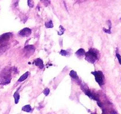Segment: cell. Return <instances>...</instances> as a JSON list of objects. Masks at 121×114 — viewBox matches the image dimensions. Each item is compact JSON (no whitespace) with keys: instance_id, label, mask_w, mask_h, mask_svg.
<instances>
[{"instance_id":"cell-9","label":"cell","mask_w":121,"mask_h":114,"mask_svg":"<svg viewBox=\"0 0 121 114\" xmlns=\"http://www.w3.org/2000/svg\"><path fill=\"white\" fill-rule=\"evenodd\" d=\"M69 75H70V77L72 78V79L76 80V82H77L79 84H81L80 81V79H79L78 76L77 75V72L75 71L74 70L71 71L70 73H69Z\"/></svg>"},{"instance_id":"cell-14","label":"cell","mask_w":121,"mask_h":114,"mask_svg":"<svg viewBox=\"0 0 121 114\" xmlns=\"http://www.w3.org/2000/svg\"><path fill=\"white\" fill-rule=\"evenodd\" d=\"M45 27L48 29H51V28H53V22L51 20H50L48 21V22H45Z\"/></svg>"},{"instance_id":"cell-11","label":"cell","mask_w":121,"mask_h":114,"mask_svg":"<svg viewBox=\"0 0 121 114\" xmlns=\"http://www.w3.org/2000/svg\"><path fill=\"white\" fill-rule=\"evenodd\" d=\"M29 71L26 72L24 74H23V75L20 77V79H18V82H22V81H24L26 79H27V77H29Z\"/></svg>"},{"instance_id":"cell-10","label":"cell","mask_w":121,"mask_h":114,"mask_svg":"<svg viewBox=\"0 0 121 114\" xmlns=\"http://www.w3.org/2000/svg\"><path fill=\"white\" fill-rule=\"evenodd\" d=\"M85 53H86L85 50L82 48H80L75 52V55H76L78 58H82L84 56H85Z\"/></svg>"},{"instance_id":"cell-7","label":"cell","mask_w":121,"mask_h":114,"mask_svg":"<svg viewBox=\"0 0 121 114\" xmlns=\"http://www.w3.org/2000/svg\"><path fill=\"white\" fill-rule=\"evenodd\" d=\"M24 52H25L26 55L27 57L29 56L32 55L33 53H34L35 51V48L33 45H27V46H25L24 48Z\"/></svg>"},{"instance_id":"cell-1","label":"cell","mask_w":121,"mask_h":114,"mask_svg":"<svg viewBox=\"0 0 121 114\" xmlns=\"http://www.w3.org/2000/svg\"><path fill=\"white\" fill-rule=\"evenodd\" d=\"M17 71L15 67H7L4 68L0 73V84L6 85L11 82L13 73Z\"/></svg>"},{"instance_id":"cell-18","label":"cell","mask_w":121,"mask_h":114,"mask_svg":"<svg viewBox=\"0 0 121 114\" xmlns=\"http://www.w3.org/2000/svg\"><path fill=\"white\" fill-rule=\"evenodd\" d=\"M116 58H117V60H118L119 63L121 66V55H120L119 53H117V52H116Z\"/></svg>"},{"instance_id":"cell-13","label":"cell","mask_w":121,"mask_h":114,"mask_svg":"<svg viewBox=\"0 0 121 114\" xmlns=\"http://www.w3.org/2000/svg\"><path fill=\"white\" fill-rule=\"evenodd\" d=\"M14 101H15V103L16 104H17V103L19 102V100H20V94H19V92H18V90H17V91L16 92L14 93Z\"/></svg>"},{"instance_id":"cell-4","label":"cell","mask_w":121,"mask_h":114,"mask_svg":"<svg viewBox=\"0 0 121 114\" xmlns=\"http://www.w3.org/2000/svg\"><path fill=\"white\" fill-rule=\"evenodd\" d=\"M13 36L11 33H5L0 36V49H3L7 48L9 43Z\"/></svg>"},{"instance_id":"cell-6","label":"cell","mask_w":121,"mask_h":114,"mask_svg":"<svg viewBox=\"0 0 121 114\" xmlns=\"http://www.w3.org/2000/svg\"><path fill=\"white\" fill-rule=\"evenodd\" d=\"M18 35L21 37H27L30 36L32 34V30L29 27H25L23 29L20 30L18 33Z\"/></svg>"},{"instance_id":"cell-16","label":"cell","mask_w":121,"mask_h":114,"mask_svg":"<svg viewBox=\"0 0 121 114\" xmlns=\"http://www.w3.org/2000/svg\"><path fill=\"white\" fill-rule=\"evenodd\" d=\"M59 53H60L61 55L65 56V57H67V56H68L69 55V52H68V51H66V50H64V49L60 50Z\"/></svg>"},{"instance_id":"cell-5","label":"cell","mask_w":121,"mask_h":114,"mask_svg":"<svg viewBox=\"0 0 121 114\" xmlns=\"http://www.w3.org/2000/svg\"><path fill=\"white\" fill-rule=\"evenodd\" d=\"M91 74L95 76V80L97 83L100 87H102L105 82L104 75L102 71H95L91 72Z\"/></svg>"},{"instance_id":"cell-19","label":"cell","mask_w":121,"mask_h":114,"mask_svg":"<svg viewBox=\"0 0 121 114\" xmlns=\"http://www.w3.org/2000/svg\"><path fill=\"white\" fill-rule=\"evenodd\" d=\"M103 31H104L105 33H109V34H110V33H112V31H111V29H106V28L103 27Z\"/></svg>"},{"instance_id":"cell-15","label":"cell","mask_w":121,"mask_h":114,"mask_svg":"<svg viewBox=\"0 0 121 114\" xmlns=\"http://www.w3.org/2000/svg\"><path fill=\"white\" fill-rule=\"evenodd\" d=\"M65 31V29L62 26H59V31L58 32V35H62Z\"/></svg>"},{"instance_id":"cell-12","label":"cell","mask_w":121,"mask_h":114,"mask_svg":"<svg viewBox=\"0 0 121 114\" xmlns=\"http://www.w3.org/2000/svg\"><path fill=\"white\" fill-rule=\"evenodd\" d=\"M22 110L26 112H31L33 110V109L30 105H26L22 108Z\"/></svg>"},{"instance_id":"cell-17","label":"cell","mask_w":121,"mask_h":114,"mask_svg":"<svg viewBox=\"0 0 121 114\" xmlns=\"http://www.w3.org/2000/svg\"><path fill=\"white\" fill-rule=\"evenodd\" d=\"M49 93H50V90L48 88H45V90H44L43 92V93L45 96H48Z\"/></svg>"},{"instance_id":"cell-3","label":"cell","mask_w":121,"mask_h":114,"mask_svg":"<svg viewBox=\"0 0 121 114\" xmlns=\"http://www.w3.org/2000/svg\"><path fill=\"white\" fill-rule=\"evenodd\" d=\"M80 86H81V90H82V92L84 93L85 95H87V96H88V97H89L91 99L96 101V102H97V104H98V106L99 107L102 108V107L103 106L102 102L100 101L99 98L97 94H96L95 93H93V92L91 91V90H90V89H88L86 86H85L83 83L80 84Z\"/></svg>"},{"instance_id":"cell-2","label":"cell","mask_w":121,"mask_h":114,"mask_svg":"<svg viewBox=\"0 0 121 114\" xmlns=\"http://www.w3.org/2000/svg\"><path fill=\"white\" fill-rule=\"evenodd\" d=\"M99 52L95 48H90L85 53V59L91 64H95L99 60Z\"/></svg>"},{"instance_id":"cell-8","label":"cell","mask_w":121,"mask_h":114,"mask_svg":"<svg viewBox=\"0 0 121 114\" xmlns=\"http://www.w3.org/2000/svg\"><path fill=\"white\" fill-rule=\"evenodd\" d=\"M33 64L36 66V67H38L39 68H40V69H43L44 68V64L43 62V60L40 58L35 59L33 61Z\"/></svg>"}]
</instances>
